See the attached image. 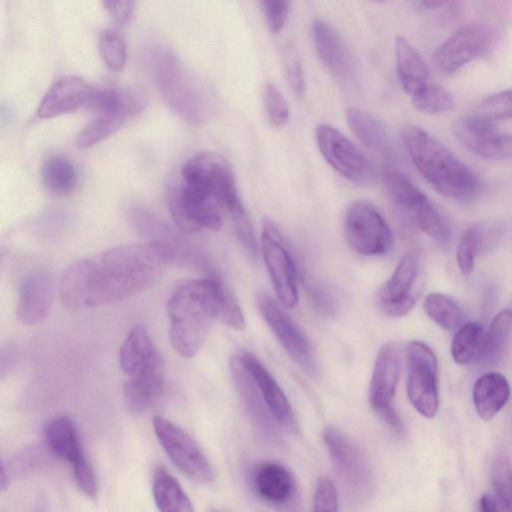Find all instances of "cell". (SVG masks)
I'll list each match as a JSON object with an SVG mask.
<instances>
[{
    "instance_id": "cell-45",
    "label": "cell",
    "mask_w": 512,
    "mask_h": 512,
    "mask_svg": "<svg viewBox=\"0 0 512 512\" xmlns=\"http://www.w3.org/2000/svg\"><path fill=\"white\" fill-rule=\"evenodd\" d=\"M312 509L314 511L338 510V495L333 481L328 476H322L315 488L312 500Z\"/></svg>"
},
{
    "instance_id": "cell-35",
    "label": "cell",
    "mask_w": 512,
    "mask_h": 512,
    "mask_svg": "<svg viewBox=\"0 0 512 512\" xmlns=\"http://www.w3.org/2000/svg\"><path fill=\"white\" fill-rule=\"evenodd\" d=\"M424 309L429 318L439 327L454 331L464 324L465 314L461 306L443 293H430L424 300Z\"/></svg>"
},
{
    "instance_id": "cell-23",
    "label": "cell",
    "mask_w": 512,
    "mask_h": 512,
    "mask_svg": "<svg viewBox=\"0 0 512 512\" xmlns=\"http://www.w3.org/2000/svg\"><path fill=\"white\" fill-rule=\"evenodd\" d=\"M239 356L276 421L285 429L296 432L298 427L295 415L277 381L253 354L242 351Z\"/></svg>"
},
{
    "instance_id": "cell-5",
    "label": "cell",
    "mask_w": 512,
    "mask_h": 512,
    "mask_svg": "<svg viewBox=\"0 0 512 512\" xmlns=\"http://www.w3.org/2000/svg\"><path fill=\"white\" fill-rule=\"evenodd\" d=\"M119 366L125 375L124 402L128 410L142 413L159 399L165 386V363L148 331L134 326L122 341Z\"/></svg>"
},
{
    "instance_id": "cell-17",
    "label": "cell",
    "mask_w": 512,
    "mask_h": 512,
    "mask_svg": "<svg viewBox=\"0 0 512 512\" xmlns=\"http://www.w3.org/2000/svg\"><path fill=\"white\" fill-rule=\"evenodd\" d=\"M318 149L327 163L348 181L365 185L373 178V169L362 151L343 133L328 124L316 128Z\"/></svg>"
},
{
    "instance_id": "cell-48",
    "label": "cell",
    "mask_w": 512,
    "mask_h": 512,
    "mask_svg": "<svg viewBox=\"0 0 512 512\" xmlns=\"http://www.w3.org/2000/svg\"><path fill=\"white\" fill-rule=\"evenodd\" d=\"M479 510L482 512H495L500 510L496 497L490 494L482 495L479 500Z\"/></svg>"
},
{
    "instance_id": "cell-10",
    "label": "cell",
    "mask_w": 512,
    "mask_h": 512,
    "mask_svg": "<svg viewBox=\"0 0 512 512\" xmlns=\"http://www.w3.org/2000/svg\"><path fill=\"white\" fill-rule=\"evenodd\" d=\"M406 359L409 401L419 414L433 418L439 408L437 357L429 345L416 340L407 345Z\"/></svg>"
},
{
    "instance_id": "cell-27",
    "label": "cell",
    "mask_w": 512,
    "mask_h": 512,
    "mask_svg": "<svg viewBox=\"0 0 512 512\" xmlns=\"http://www.w3.org/2000/svg\"><path fill=\"white\" fill-rule=\"evenodd\" d=\"M346 121L354 135L368 149L386 159L395 157L393 139L382 120L359 108H349Z\"/></svg>"
},
{
    "instance_id": "cell-2",
    "label": "cell",
    "mask_w": 512,
    "mask_h": 512,
    "mask_svg": "<svg viewBox=\"0 0 512 512\" xmlns=\"http://www.w3.org/2000/svg\"><path fill=\"white\" fill-rule=\"evenodd\" d=\"M166 198L175 226L185 234L220 229L223 214L242 204L230 163L215 152L186 161Z\"/></svg>"
},
{
    "instance_id": "cell-30",
    "label": "cell",
    "mask_w": 512,
    "mask_h": 512,
    "mask_svg": "<svg viewBox=\"0 0 512 512\" xmlns=\"http://www.w3.org/2000/svg\"><path fill=\"white\" fill-rule=\"evenodd\" d=\"M152 495L158 510L191 512L192 502L178 480L163 466H157L152 478Z\"/></svg>"
},
{
    "instance_id": "cell-29",
    "label": "cell",
    "mask_w": 512,
    "mask_h": 512,
    "mask_svg": "<svg viewBox=\"0 0 512 512\" xmlns=\"http://www.w3.org/2000/svg\"><path fill=\"white\" fill-rule=\"evenodd\" d=\"M395 58L399 81L413 96L429 82V70L419 52L402 36L395 39Z\"/></svg>"
},
{
    "instance_id": "cell-46",
    "label": "cell",
    "mask_w": 512,
    "mask_h": 512,
    "mask_svg": "<svg viewBox=\"0 0 512 512\" xmlns=\"http://www.w3.org/2000/svg\"><path fill=\"white\" fill-rule=\"evenodd\" d=\"M261 2L269 29L273 33L280 31L288 15L289 0H261Z\"/></svg>"
},
{
    "instance_id": "cell-20",
    "label": "cell",
    "mask_w": 512,
    "mask_h": 512,
    "mask_svg": "<svg viewBox=\"0 0 512 512\" xmlns=\"http://www.w3.org/2000/svg\"><path fill=\"white\" fill-rule=\"evenodd\" d=\"M452 130L466 149L481 158L512 159V134L498 130L493 122L470 114L458 118Z\"/></svg>"
},
{
    "instance_id": "cell-33",
    "label": "cell",
    "mask_w": 512,
    "mask_h": 512,
    "mask_svg": "<svg viewBox=\"0 0 512 512\" xmlns=\"http://www.w3.org/2000/svg\"><path fill=\"white\" fill-rule=\"evenodd\" d=\"M383 181L393 202L410 217L430 202L418 187L397 170L386 171Z\"/></svg>"
},
{
    "instance_id": "cell-24",
    "label": "cell",
    "mask_w": 512,
    "mask_h": 512,
    "mask_svg": "<svg viewBox=\"0 0 512 512\" xmlns=\"http://www.w3.org/2000/svg\"><path fill=\"white\" fill-rule=\"evenodd\" d=\"M92 87L81 78L66 76L55 82L42 98L37 116L49 119L68 114L86 105Z\"/></svg>"
},
{
    "instance_id": "cell-22",
    "label": "cell",
    "mask_w": 512,
    "mask_h": 512,
    "mask_svg": "<svg viewBox=\"0 0 512 512\" xmlns=\"http://www.w3.org/2000/svg\"><path fill=\"white\" fill-rule=\"evenodd\" d=\"M53 300V280L49 272L36 270L22 281L16 306V317L25 326L43 322Z\"/></svg>"
},
{
    "instance_id": "cell-26",
    "label": "cell",
    "mask_w": 512,
    "mask_h": 512,
    "mask_svg": "<svg viewBox=\"0 0 512 512\" xmlns=\"http://www.w3.org/2000/svg\"><path fill=\"white\" fill-rule=\"evenodd\" d=\"M316 52L338 80H348L352 73L351 59L340 36L334 28L323 20H316L312 26Z\"/></svg>"
},
{
    "instance_id": "cell-9",
    "label": "cell",
    "mask_w": 512,
    "mask_h": 512,
    "mask_svg": "<svg viewBox=\"0 0 512 512\" xmlns=\"http://www.w3.org/2000/svg\"><path fill=\"white\" fill-rule=\"evenodd\" d=\"M260 249L280 303L287 308L295 307L298 303L299 268L280 228L270 219L263 221Z\"/></svg>"
},
{
    "instance_id": "cell-16",
    "label": "cell",
    "mask_w": 512,
    "mask_h": 512,
    "mask_svg": "<svg viewBox=\"0 0 512 512\" xmlns=\"http://www.w3.org/2000/svg\"><path fill=\"white\" fill-rule=\"evenodd\" d=\"M323 439L332 463L345 486L355 494L368 493L372 488L373 472L363 450L335 426H327L324 429Z\"/></svg>"
},
{
    "instance_id": "cell-38",
    "label": "cell",
    "mask_w": 512,
    "mask_h": 512,
    "mask_svg": "<svg viewBox=\"0 0 512 512\" xmlns=\"http://www.w3.org/2000/svg\"><path fill=\"white\" fill-rule=\"evenodd\" d=\"M471 114L493 123L512 119V89L485 97L475 106Z\"/></svg>"
},
{
    "instance_id": "cell-49",
    "label": "cell",
    "mask_w": 512,
    "mask_h": 512,
    "mask_svg": "<svg viewBox=\"0 0 512 512\" xmlns=\"http://www.w3.org/2000/svg\"><path fill=\"white\" fill-rule=\"evenodd\" d=\"M421 4L427 9L439 8L450 0H420Z\"/></svg>"
},
{
    "instance_id": "cell-19",
    "label": "cell",
    "mask_w": 512,
    "mask_h": 512,
    "mask_svg": "<svg viewBox=\"0 0 512 512\" xmlns=\"http://www.w3.org/2000/svg\"><path fill=\"white\" fill-rule=\"evenodd\" d=\"M421 293L420 264L414 253L404 255L377 294L380 310L391 317L406 315Z\"/></svg>"
},
{
    "instance_id": "cell-15",
    "label": "cell",
    "mask_w": 512,
    "mask_h": 512,
    "mask_svg": "<svg viewBox=\"0 0 512 512\" xmlns=\"http://www.w3.org/2000/svg\"><path fill=\"white\" fill-rule=\"evenodd\" d=\"M257 306L289 357L307 374L317 376L319 366L314 349L297 323L267 294L258 296Z\"/></svg>"
},
{
    "instance_id": "cell-32",
    "label": "cell",
    "mask_w": 512,
    "mask_h": 512,
    "mask_svg": "<svg viewBox=\"0 0 512 512\" xmlns=\"http://www.w3.org/2000/svg\"><path fill=\"white\" fill-rule=\"evenodd\" d=\"M41 180L48 192L65 195L77 184V170L69 158L54 154L44 161L41 167Z\"/></svg>"
},
{
    "instance_id": "cell-47",
    "label": "cell",
    "mask_w": 512,
    "mask_h": 512,
    "mask_svg": "<svg viewBox=\"0 0 512 512\" xmlns=\"http://www.w3.org/2000/svg\"><path fill=\"white\" fill-rule=\"evenodd\" d=\"M108 14L119 24L127 23L134 11L135 0H102Z\"/></svg>"
},
{
    "instance_id": "cell-37",
    "label": "cell",
    "mask_w": 512,
    "mask_h": 512,
    "mask_svg": "<svg viewBox=\"0 0 512 512\" xmlns=\"http://www.w3.org/2000/svg\"><path fill=\"white\" fill-rule=\"evenodd\" d=\"M412 104L416 110L425 114L444 113L454 108L451 94L445 88L430 83L412 96Z\"/></svg>"
},
{
    "instance_id": "cell-36",
    "label": "cell",
    "mask_w": 512,
    "mask_h": 512,
    "mask_svg": "<svg viewBox=\"0 0 512 512\" xmlns=\"http://www.w3.org/2000/svg\"><path fill=\"white\" fill-rule=\"evenodd\" d=\"M484 339L480 323L469 321L459 327L451 343V355L459 365H466L478 358Z\"/></svg>"
},
{
    "instance_id": "cell-34",
    "label": "cell",
    "mask_w": 512,
    "mask_h": 512,
    "mask_svg": "<svg viewBox=\"0 0 512 512\" xmlns=\"http://www.w3.org/2000/svg\"><path fill=\"white\" fill-rule=\"evenodd\" d=\"M480 225H472L461 235L456 249V261L463 276H470L480 251L492 242L494 233Z\"/></svg>"
},
{
    "instance_id": "cell-14",
    "label": "cell",
    "mask_w": 512,
    "mask_h": 512,
    "mask_svg": "<svg viewBox=\"0 0 512 512\" xmlns=\"http://www.w3.org/2000/svg\"><path fill=\"white\" fill-rule=\"evenodd\" d=\"M401 369V349L396 342H387L379 349L369 386V401L373 410L397 432L403 430L402 420L393 400Z\"/></svg>"
},
{
    "instance_id": "cell-25",
    "label": "cell",
    "mask_w": 512,
    "mask_h": 512,
    "mask_svg": "<svg viewBox=\"0 0 512 512\" xmlns=\"http://www.w3.org/2000/svg\"><path fill=\"white\" fill-rule=\"evenodd\" d=\"M251 487L263 501L284 505L295 493V481L290 470L277 462L258 464L251 474Z\"/></svg>"
},
{
    "instance_id": "cell-51",
    "label": "cell",
    "mask_w": 512,
    "mask_h": 512,
    "mask_svg": "<svg viewBox=\"0 0 512 512\" xmlns=\"http://www.w3.org/2000/svg\"><path fill=\"white\" fill-rule=\"evenodd\" d=\"M379 1H381V0H379Z\"/></svg>"
},
{
    "instance_id": "cell-44",
    "label": "cell",
    "mask_w": 512,
    "mask_h": 512,
    "mask_svg": "<svg viewBox=\"0 0 512 512\" xmlns=\"http://www.w3.org/2000/svg\"><path fill=\"white\" fill-rule=\"evenodd\" d=\"M282 59L289 87L297 96L303 95L305 91L303 69L299 53L293 44L288 43L285 45Z\"/></svg>"
},
{
    "instance_id": "cell-12",
    "label": "cell",
    "mask_w": 512,
    "mask_h": 512,
    "mask_svg": "<svg viewBox=\"0 0 512 512\" xmlns=\"http://www.w3.org/2000/svg\"><path fill=\"white\" fill-rule=\"evenodd\" d=\"M153 429L171 462L186 476L200 483L214 479V470L198 443L180 426L161 416L154 417Z\"/></svg>"
},
{
    "instance_id": "cell-6",
    "label": "cell",
    "mask_w": 512,
    "mask_h": 512,
    "mask_svg": "<svg viewBox=\"0 0 512 512\" xmlns=\"http://www.w3.org/2000/svg\"><path fill=\"white\" fill-rule=\"evenodd\" d=\"M152 67L169 108L188 123L204 121L211 110V94L207 87L165 48L152 53Z\"/></svg>"
},
{
    "instance_id": "cell-4",
    "label": "cell",
    "mask_w": 512,
    "mask_h": 512,
    "mask_svg": "<svg viewBox=\"0 0 512 512\" xmlns=\"http://www.w3.org/2000/svg\"><path fill=\"white\" fill-rule=\"evenodd\" d=\"M402 140L423 179L445 198L467 203L480 193L477 175L442 142L419 126H403Z\"/></svg>"
},
{
    "instance_id": "cell-18",
    "label": "cell",
    "mask_w": 512,
    "mask_h": 512,
    "mask_svg": "<svg viewBox=\"0 0 512 512\" xmlns=\"http://www.w3.org/2000/svg\"><path fill=\"white\" fill-rule=\"evenodd\" d=\"M494 41L493 30L484 24H469L445 40L434 52V64L450 75L477 57L484 55Z\"/></svg>"
},
{
    "instance_id": "cell-7",
    "label": "cell",
    "mask_w": 512,
    "mask_h": 512,
    "mask_svg": "<svg viewBox=\"0 0 512 512\" xmlns=\"http://www.w3.org/2000/svg\"><path fill=\"white\" fill-rule=\"evenodd\" d=\"M85 107L94 115L76 137L79 148L91 147L117 132L141 112L143 100L126 88H92Z\"/></svg>"
},
{
    "instance_id": "cell-31",
    "label": "cell",
    "mask_w": 512,
    "mask_h": 512,
    "mask_svg": "<svg viewBox=\"0 0 512 512\" xmlns=\"http://www.w3.org/2000/svg\"><path fill=\"white\" fill-rule=\"evenodd\" d=\"M512 333V308L501 310L492 319L484 335L477 360L483 365H493L503 356Z\"/></svg>"
},
{
    "instance_id": "cell-50",
    "label": "cell",
    "mask_w": 512,
    "mask_h": 512,
    "mask_svg": "<svg viewBox=\"0 0 512 512\" xmlns=\"http://www.w3.org/2000/svg\"><path fill=\"white\" fill-rule=\"evenodd\" d=\"M0 486H1L2 491H4L6 489V487L8 486V469L6 468L4 461H2Z\"/></svg>"
},
{
    "instance_id": "cell-42",
    "label": "cell",
    "mask_w": 512,
    "mask_h": 512,
    "mask_svg": "<svg viewBox=\"0 0 512 512\" xmlns=\"http://www.w3.org/2000/svg\"><path fill=\"white\" fill-rule=\"evenodd\" d=\"M263 105L268 123L275 127H283L289 120V105L281 91L273 84L267 83L263 92Z\"/></svg>"
},
{
    "instance_id": "cell-3",
    "label": "cell",
    "mask_w": 512,
    "mask_h": 512,
    "mask_svg": "<svg viewBox=\"0 0 512 512\" xmlns=\"http://www.w3.org/2000/svg\"><path fill=\"white\" fill-rule=\"evenodd\" d=\"M167 315L170 343L184 358L199 351L214 321L237 330L245 326L237 300L214 276L175 283L167 302Z\"/></svg>"
},
{
    "instance_id": "cell-11",
    "label": "cell",
    "mask_w": 512,
    "mask_h": 512,
    "mask_svg": "<svg viewBox=\"0 0 512 512\" xmlns=\"http://www.w3.org/2000/svg\"><path fill=\"white\" fill-rule=\"evenodd\" d=\"M344 230L349 245L359 254L381 256L393 247V233L388 223L367 200H356L349 206Z\"/></svg>"
},
{
    "instance_id": "cell-1",
    "label": "cell",
    "mask_w": 512,
    "mask_h": 512,
    "mask_svg": "<svg viewBox=\"0 0 512 512\" xmlns=\"http://www.w3.org/2000/svg\"><path fill=\"white\" fill-rule=\"evenodd\" d=\"M165 264L148 243L119 245L83 257L61 277V302L73 312L116 303L150 288Z\"/></svg>"
},
{
    "instance_id": "cell-8",
    "label": "cell",
    "mask_w": 512,
    "mask_h": 512,
    "mask_svg": "<svg viewBox=\"0 0 512 512\" xmlns=\"http://www.w3.org/2000/svg\"><path fill=\"white\" fill-rule=\"evenodd\" d=\"M128 218L137 233L159 252L166 263L208 269L203 254L178 228L176 230L151 211L139 206L129 210Z\"/></svg>"
},
{
    "instance_id": "cell-13",
    "label": "cell",
    "mask_w": 512,
    "mask_h": 512,
    "mask_svg": "<svg viewBox=\"0 0 512 512\" xmlns=\"http://www.w3.org/2000/svg\"><path fill=\"white\" fill-rule=\"evenodd\" d=\"M44 437L48 448L70 465L81 492L94 498L97 495L96 476L85 456L74 422L67 416L53 418L45 427Z\"/></svg>"
},
{
    "instance_id": "cell-41",
    "label": "cell",
    "mask_w": 512,
    "mask_h": 512,
    "mask_svg": "<svg viewBox=\"0 0 512 512\" xmlns=\"http://www.w3.org/2000/svg\"><path fill=\"white\" fill-rule=\"evenodd\" d=\"M235 236L246 255L256 260L258 256V245L254 229L243 204L233 209L229 214Z\"/></svg>"
},
{
    "instance_id": "cell-39",
    "label": "cell",
    "mask_w": 512,
    "mask_h": 512,
    "mask_svg": "<svg viewBox=\"0 0 512 512\" xmlns=\"http://www.w3.org/2000/svg\"><path fill=\"white\" fill-rule=\"evenodd\" d=\"M491 482L500 509L512 511V465L506 457L494 461Z\"/></svg>"
},
{
    "instance_id": "cell-43",
    "label": "cell",
    "mask_w": 512,
    "mask_h": 512,
    "mask_svg": "<svg viewBox=\"0 0 512 512\" xmlns=\"http://www.w3.org/2000/svg\"><path fill=\"white\" fill-rule=\"evenodd\" d=\"M299 280L302 282L310 301L319 312L325 315H332L335 312L334 297L325 285L301 273V271H299Z\"/></svg>"
},
{
    "instance_id": "cell-21",
    "label": "cell",
    "mask_w": 512,
    "mask_h": 512,
    "mask_svg": "<svg viewBox=\"0 0 512 512\" xmlns=\"http://www.w3.org/2000/svg\"><path fill=\"white\" fill-rule=\"evenodd\" d=\"M232 378L241 402L256 433L265 441H273L276 437V420L263 399L255 381L243 364L239 354L230 361Z\"/></svg>"
},
{
    "instance_id": "cell-40",
    "label": "cell",
    "mask_w": 512,
    "mask_h": 512,
    "mask_svg": "<svg viewBox=\"0 0 512 512\" xmlns=\"http://www.w3.org/2000/svg\"><path fill=\"white\" fill-rule=\"evenodd\" d=\"M99 54L111 71H120L126 63V45L114 31H102L98 39Z\"/></svg>"
},
{
    "instance_id": "cell-28",
    "label": "cell",
    "mask_w": 512,
    "mask_h": 512,
    "mask_svg": "<svg viewBox=\"0 0 512 512\" xmlns=\"http://www.w3.org/2000/svg\"><path fill=\"white\" fill-rule=\"evenodd\" d=\"M511 388L507 378L496 371L481 375L474 383L472 398L478 416L491 420L507 404Z\"/></svg>"
}]
</instances>
